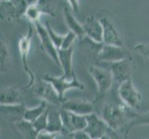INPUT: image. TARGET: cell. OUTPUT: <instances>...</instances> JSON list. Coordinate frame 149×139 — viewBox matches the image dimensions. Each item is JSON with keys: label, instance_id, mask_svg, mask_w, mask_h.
<instances>
[{"label": "cell", "instance_id": "1", "mask_svg": "<svg viewBox=\"0 0 149 139\" xmlns=\"http://www.w3.org/2000/svg\"><path fill=\"white\" fill-rule=\"evenodd\" d=\"M130 108L122 103L114 104L107 103L102 110V118L109 125V129L114 131H129V124L134 113L129 111Z\"/></svg>", "mask_w": 149, "mask_h": 139}, {"label": "cell", "instance_id": "2", "mask_svg": "<svg viewBox=\"0 0 149 139\" xmlns=\"http://www.w3.org/2000/svg\"><path fill=\"white\" fill-rule=\"evenodd\" d=\"M42 79L45 81H47L54 86L56 91L58 92V96L63 101H65V94L67 91L70 89H79L84 90V85L78 80V78L75 76L72 79L66 78L65 76H52L50 74H44Z\"/></svg>", "mask_w": 149, "mask_h": 139}, {"label": "cell", "instance_id": "3", "mask_svg": "<svg viewBox=\"0 0 149 139\" xmlns=\"http://www.w3.org/2000/svg\"><path fill=\"white\" fill-rule=\"evenodd\" d=\"M33 33V32L32 26H31V24H30L28 33L25 35H22V36L19 38V42H18V46H19L20 58H22V61L23 69L25 71V73L29 76V84L26 86L27 88H31V87H33L35 84V75L33 74V71L31 70L29 66V61H28L30 50H31V47H32Z\"/></svg>", "mask_w": 149, "mask_h": 139}, {"label": "cell", "instance_id": "4", "mask_svg": "<svg viewBox=\"0 0 149 139\" xmlns=\"http://www.w3.org/2000/svg\"><path fill=\"white\" fill-rule=\"evenodd\" d=\"M118 95L123 104L132 110L137 109L140 106L142 96L139 91L133 85L132 78L120 84L118 88Z\"/></svg>", "mask_w": 149, "mask_h": 139}, {"label": "cell", "instance_id": "5", "mask_svg": "<svg viewBox=\"0 0 149 139\" xmlns=\"http://www.w3.org/2000/svg\"><path fill=\"white\" fill-rule=\"evenodd\" d=\"M89 73L93 77L97 86V97H103L109 91L114 82V78L109 70L101 66H92Z\"/></svg>", "mask_w": 149, "mask_h": 139}, {"label": "cell", "instance_id": "6", "mask_svg": "<svg viewBox=\"0 0 149 139\" xmlns=\"http://www.w3.org/2000/svg\"><path fill=\"white\" fill-rule=\"evenodd\" d=\"M28 6L26 0H3L0 3L1 18L7 22L19 20L24 16Z\"/></svg>", "mask_w": 149, "mask_h": 139}, {"label": "cell", "instance_id": "7", "mask_svg": "<svg viewBox=\"0 0 149 139\" xmlns=\"http://www.w3.org/2000/svg\"><path fill=\"white\" fill-rule=\"evenodd\" d=\"M99 66L109 70L114 78V82L121 84L128 79L132 78V59H123L114 62H105L100 61Z\"/></svg>", "mask_w": 149, "mask_h": 139}, {"label": "cell", "instance_id": "8", "mask_svg": "<svg viewBox=\"0 0 149 139\" xmlns=\"http://www.w3.org/2000/svg\"><path fill=\"white\" fill-rule=\"evenodd\" d=\"M99 61L105 62H114L123 59H132V53L124 46L106 45L103 43L99 52L97 53Z\"/></svg>", "mask_w": 149, "mask_h": 139}, {"label": "cell", "instance_id": "9", "mask_svg": "<svg viewBox=\"0 0 149 139\" xmlns=\"http://www.w3.org/2000/svg\"><path fill=\"white\" fill-rule=\"evenodd\" d=\"M60 116L62 119L64 135L70 136L76 131L85 129L87 124L86 116L76 114L64 109L60 110Z\"/></svg>", "mask_w": 149, "mask_h": 139}, {"label": "cell", "instance_id": "10", "mask_svg": "<svg viewBox=\"0 0 149 139\" xmlns=\"http://www.w3.org/2000/svg\"><path fill=\"white\" fill-rule=\"evenodd\" d=\"M34 28L36 31L37 35L39 37L41 46H42L43 50L47 56L52 59L54 62L59 66V59H58V49L56 47L55 44L53 43L52 39H51L50 35L47 32V29L45 25H43L41 22H37L34 24Z\"/></svg>", "mask_w": 149, "mask_h": 139}, {"label": "cell", "instance_id": "11", "mask_svg": "<svg viewBox=\"0 0 149 139\" xmlns=\"http://www.w3.org/2000/svg\"><path fill=\"white\" fill-rule=\"evenodd\" d=\"M33 87L35 94L39 97H41L42 100H45V102H47L48 104H51V105L60 106L61 108V105H62V103L64 101L60 98L58 92L56 91L54 86L51 85L49 82L42 79V81H41L40 83L34 84Z\"/></svg>", "mask_w": 149, "mask_h": 139}, {"label": "cell", "instance_id": "12", "mask_svg": "<svg viewBox=\"0 0 149 139\" xmlns=\"http://www.w3.org/2000/svg\"><path fill=\"white\" fill-rule=\"evenodd\" d=\"M99 20L103 26V43L106 45L124 46L119 30L112 20L107 17H102Z\"/></svg>", "mask_w": 149, "mask_h": 139}, {"label": "cell", "instance_id": "13", "mask_svg": "<svg viewBox=\"0 0 149 139\" xmlns=\"http://www.w3.org/2000/svg\"><path fill=\"white\" fill-rule=\"evenodd\" d=\"M87 124L84 131L93 139H100L107 133L109 127L103 118L97 116L95 113L86 115Z\"/></svg>", "mask_w": 149, "mask_h": 139}, {"label": "cell", "instance_id": "14", "mask_svg": "<svg viewBox=\"0 0 149 139\" xmlns=\"http://www.w3.org/2000/svg\"><path fill=\"white\" fill-rule=\"evenodd\" d=\"M61 109L67 110L79 115L86 116L94 113L95 108L94 104L90 101H86L83 99H65V101L61 105Z\"/></svg>", "mask_w": 149, "mask_h": 139}, {"label": "cell", "instance_id": "15", "mask_svg": "<svg viewBox=\"0 0 149 139\" xmlns=\"http://www.w3.org/2000/svg\"><path fill=\"white\" fill-rule=\"evenodd\" d=\"M83 25L86 37L96 43H103V26L99 19L89 16L86 18Z\"/></svg>", "mask_w": 149, "mask_h": 139}, {"label": "cell", "instance_id": "16", "mask_svg": "<svg viewBox=\"0 0 149 139\" xmlns=\"http://www.w3.org/2000/svg\"><path fill=\"white\" fill-rule=\"evenodd\" d=\"M58 59H59V67L63 70V76L66 78L72 79L75 77V73L72 68V56H73V47L68 49L59 48L58 50Z\"/></svg>", "mask_w": 149, "mask_h": 139}, {"label": "cell", "instance_id": "17", "mask_svg": "<svg viewBox=\"0 0 149 139\" xmlns=\"http://www.w3.org/2000/svg\"><path fill=\"white\" fill-rule=\"evenodd\" d=\"M26 107L23 104L1 105V114L9 121L10 124L23 120Z\"/></svg>", "mask_w": 149, "mask_h": 139}, {"label": "cell", "instance_id": "18", "mask_svg": "<svg viewBox=\"0 0 149 139\" xmlns=\"http://www.w3.org/2000/svg\"><path fill=\"white\" fill-rule=\"evenodd\" d=\"M22 95L19 88L15 86L4 87L0 95L1 105H15L22 104Z\"/></svg>", "mask_w": 149, "mask_h": 139}, {"label": "cell", "instance_id": "19", "mask_svg": "<svg viewBox=\"0 0 149 139\" xmlns=\"http://www.w3.org/2000/svg\"><path fill=\"white\" fill-rule=\"evenodd\" d=\"M11 127L15 132H17L19 135L23 139H37L39 133L34 129L33 123L27 121L22 120L19 122L11 123Z\"/></svg>", "mask_w": 149, "mask_h": 139}, {"label": "cell", "instance_id": "20", "mask_svg": "<svg viewBox=\"0 0 149 139\" xmlns=\"http://www.w3.org/2000/svg\"><path fill=\"white\" fill-rule=\"evenodd\" d=\"M63 14H64V20L66 22V25L68 26L70 31L73 32L78 38H84L85 34H84V25L78 22V20L73 16L72 13L70 11V9L68 8H64Z\"/></svg>", "mask_w": 149, "mask_h": 139}, {"label": "cell", "instance_id": "21", "mask_svg": "<svg viewBox=\"0 0 149 139\" xmlns=\"http://www.w3.org/2000/svg\"><path fill=\"white\" fill-rule=\"evenodd\" d=\"M45 132L63 133V123L60 116V110L56 111V110H49L48 122Z\"/></svg>", "mask_w": 149, "mask_h": 139}, {"label": "cell", "instance_id": "22", "mask_svg": "<svg viewBox=\"0 0 149 139\" xmlns=\"http://www.w3.org/2000/svg\"><path fill=\"white\" fill-rule=\"evenodd\" d=\"M1 45H0V64H1V73H6L11 61V50L8 45V42L5 36H1Z\"/></svg>", "mask_w": 149, "mask_h": 139}, {"label": "cell", "instance_id": "23", "mask_svg": "<svg viewBox=\"0 0 149 139\" xmlns=\"http://www.w3.org/2000/svg\"><path fill=\"white\" fill-rule=\"evenodd\" d=\"M47 105H48L47 102H45V100H42L40 104H38L37 106H35L33 108H26L23 120L33 123L48 109Z\"/></svg>", "mask_w": 149, "mask_h": 139}, {"label": "cell", "instance_id": "24", "mask_svg": "<svg viewBox=\"0 0 149 139\" xmlns=\"http://www.w3.org/2000/svg\"><path fill=\"white\" fill-rule=\"evenodd\" d=\"M43 15L44 13L42 8H40V6L37 3H35V4L29 5L26 11H25L24 17L29 20L30 23L34 24L35 22H40V19Z\"/></svg>", "mask_w": 149, "mask_h": 139}, {"label": "cell", "instance_id": "25", "mask_svg": "<svg viewBox=\"0 0 149 139\" xmlns=\"http://www.w3.org/2000/svg\"><path fill=\"white\" fill-rule=\"evenodd\" d=\"M138 125H149V111L145 113H134L131 120L129 127Z\"/></svg>", "mask_w": 149, "mask_h": 139}, {"label": "cell", "instance_id": "26", "mask_svg": "<svg viewBox=\"0 0 149 139\" xmlns=\"http://www.w3.org/2000/svg\"><path fill=\"white\" fill-rule=\"evenodd\" d=\"M48 112H49V109H47L36 121H34L33 122L34 129L36 130L38 133L42 132H45V130H47V122H48Z\"/></svg>", "mask_w": 149, "mask_h": 139}, {"label": "cell", "instance_id": "27", "mask_svg": "<svg viewBox=\"0 0 149 139\" xmlns=\"http://www.w3.org/2000/svg\"><path fill=\"white\" fill-rule=\"evenodd\" d=\"M45 25V27H47V32H48V34L50 35L51 39H52L53 43L55 44L56 47L58 48V49H59L61 47V45H62V42H63L65 34H56L48 22H47Z\"/></svg>", "mask_w": 149, "mask_h": 139}, {"label": "cell", "instance_id": "28", "mask_svg": "<svg viewBox=\"0 0 149 139\" xmlns=\"http://www.w3.org/2000/svg\"><path fill=\"white\" fill-rule=\"evenodd\" d=\"M77 37V35L71 32V31H69L68 33L65 34L63 42H62V45H61L60 48L62 49H68L70 47H72V44L74 43V41Z\"/></svg>", "mask_w": 149, "mask_h": 139}, {"label": "cell", "instance_id": "29", "mask_svg": "<svg viewBox=\"0 0 149 139\" xmlns=\"http://www.w3.org/2000/svg\"><path fill=\"white\" fill-rule=\"evenodd\" d=\"M134 50L149 59V43H140L134 46Z\"/></svg>", "mask_w": 149, "mask_h": 139}, {"label": "cell", "instance_id": "30", "mask_svg": "<svg viewBox=\"0 0 149 139\" xmlns=\"http://www.w3.org/2000/svg\"><path fill=\"white\" fill-rule=\"evenodd\" d=\"M70 139H93L84 130H80L72 133L70 136Z\"/></svg>", "mask_w": 149, "mask_h": 139}, {"label": "cell", "instance_id": "31", "mask_svg": "<svg viewBox=\"0 0 149 139\" xmlns=\"http://www.w3.org/2000/svg\"><path fill=\"white\" fill-rule=\"evenodd\" d=\"M59 133H49V132H42L38 135L37 139H58Z\"/></svg>", "mask_w": 149, "mask_h": 139}, {"label": "cell", "instance_id": "32", "mask_svg": "<svg viewBox=\"0 0 149 139\" xmlns=\"http://www.w3.org/2000/svg\"><path fill=\"white\" fill-rule=\"evenodd\" d=\"M107 135L110 136L111 139H126L125 136L120 133V131H114L112 129H109V131H107Z\"/></svg>", "mask_w": 149, "mask_h": 139}, {"label": "cell", "instance_id": "33", "mask_svg": "<svg viewBox=\"0 0 149 139\" xmlns=\"http://www.w3.org/2000/svg\"><path fill=\"white\" fill-rule=\"evenodd\" d=\"M67 2L70 4V8H72V10L74 12L79 11V8H80V1L79 0H67Z\"/></svg>", "mask_w": 149, "mask_h": 139}, {"label": "cell", "instance_id": "34", "mask_svg": "<svg viewBox=\"0 0 149 139\" xmlns=\"http://www.w3.org/2000/svg\"><path fill=\"white\" fill-rule=\"evenodd\" d=\"M26 1H27V3H28L29 5H32V4H35V3H37L38 0H26Z\"/></svg>", "mask_w": 149, "mask_h": 139}, {"label": "cell", "instance_id": "35", "mask_svg": "<svg viewBox=\"0 0 149 139\" xmlns=\"http://www.w3.org/2000/svg\"><path fill=\"white\" fill-rule=\"evenodd\" d=\"M100 139H111V138H110V136H109V135H107H107H105L104 136H102V137H101Z\"/></svg>", "mask_w": 149, "mask_h": 139}, {"label": "cell", "instance_id": "36", "mask_svg": "<svg viewBox=\"0 0 149 139\" xmlns=\"http://www.w3.org/2000/svg\"><path fill=\"white\" fill-rule=\"evenodd\" d=\"M1 1H3V0H1Z\"/></svg>", "mask_w": 149, "mask_h": 139}]
</instances>
